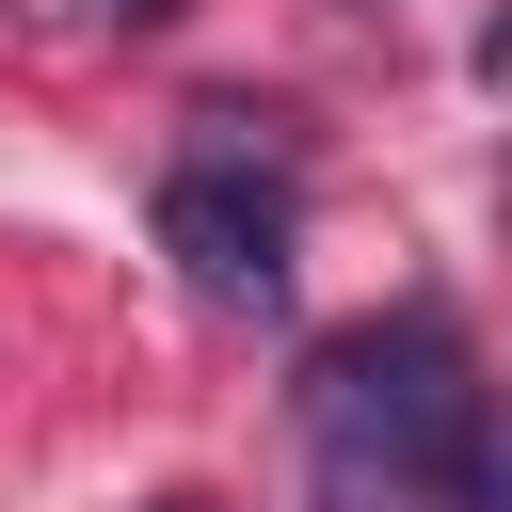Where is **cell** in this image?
I'll return each instance as SVG.
<instances>
[{
    "label": "cell",
    "mask_w": 512,
    "mask_h": 512,
    "mask_svg": "<svg viewBox=\"0 0 512 512\" xmlns=\"http://www.w3.org/2000/svg\"><path fill=\"white\" fill-rule=\"evenodd\" d=\"M304 448H320V496H336V512H496L480 352H464L432 304L352 320V336L304 368Z\"/></svg>",
    "instance_id": "obj_1"
},
{
    "label": "cell",
    "mask_w": 512,
    "mask_h": 512,
    "mask_svg": "<svg viewBox=\"0 0 512 512\" xmlns=\"http://www.w3.org/2000/svg\"><path fill=\"white\" fill-rule=\"evenodd\" d=\"M192 128H224V144H192L176 176H160V256L192 272V304H224V320H272L288 304V240H304V192L240 144V112H192Z\"/></svg>",
    "instance_id": "obj_2"
},
{
    "label": "cell",
    "mask_w": 512,
    "mask_h": 512,
    "mask_svg": "<svg viewBox=\"0 0 512 512\" xmlns=\"http://www.w3.org/2000/svg\"><path fill=\"white\" fill-rule=\"evenodd\" d=\"M80 16H96V32H160L176 0H80Z\"/></svg>",
    "instance_id": "obj_3"
},
{
    "label": "cell",
    "mask_w": 512,
    "mask_h": 512,
    "mask_svg": "<svg viewBox=\"0 0 512 512\" xmlns=\"http://www.w3.org/2000/svg\"><path fill=\"white\" fill-rule=\"evenodd\" d=\"M160 512H208V496H160Z\"/></svg>",
    "instance_id": "obj_4"
}]
</instances>
